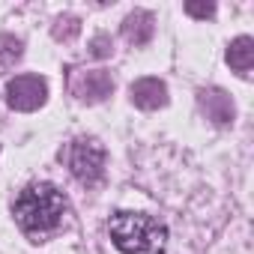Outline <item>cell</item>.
<instances>
[{
  "label": "cell",
  "mask_w": 254,
  "mask_h": 254,
  "mask_svg": "<svg viewBox=\"0 0 254 254\" xmlns=\"http://www.w3.org/2000/svg\"><path fill=\"white\" fill-rule=\"evenodd\" d=\"M66 212H69V203H66L63 191L54 189L51 183H33L15 200L18 227L36 239H45L54 230H60L66 221Z\"/></svg>",
  "instance_id": "obj_1"
},
{
  "label": "cell",
  "mask_w": 254,
  "mask_h": 254,
  "mask_svg": "<svg viewBox=\"0 0 254 254\" xmlns=\"http://www.w3.org/2000/svg\"><path fill=\"white\" fill-rule=\"evenodd\" d=\"M108 230L123 254H165L168 245V227L147 212H117Z\"/></svg>",
  "instance_id": "obj_2"
},
{
  "label": "cell",
  "mask_w": 254,
  "mask_h": 254,
  "mask_svg": "<svg viewBox=\"0 0 254 254\" xmlns=\"http://www.w3.org/2000/svg\"><path fill=\"white\" fill-rule=\"evenodd\" d=\"M66 165L78 183H99L105 174V147L93 138H78L66 150Z\"/></svg>",
  "instance_id": "obj_3"
},
{
  "label": "cell",
  "mask_w": 254,
  "mask_h": 254,
  "mask_svg": "<svg viewBox=\"0 0 254 254\" xmlns=\"http://www.w3.org/2000/svg\"><path fill=\"white\" fill-rule=\"evenodd\" d=\"M48 99V84L39 75H18L6 84V105L15 111H36Z\"/></svg>",
  "instance_id": "obj_4"
},
{
  "label": "cell",
  "mask_w": 254,
  "mask_h": 254,
  "mask_svg": "<svg viewBox=\"0 0 254 254\" xmlns=\"http://www.w3.org/2000/svg\"><path fill=\"white\" fill-rule=\"evenodd\" d=\"M72 90L81 102H102L105 96H111L114 90V81L108 72L102 69H93V72H75L72 78Z\"/></svg>",
  "instance_id": "obj_5"
},
{
  "label": "cell",
  "mask_w": 254,
  "mask_h": 254,
  "mask_svg": "<svg viewBox=\"0 0 254 254\" xmlns=\"http://www.w3.org/2000/svg\"><path fill=\"white\" fill-rule=\"evenodd\" d=\"M129 93H132V102L144 111H156V108L168 105V87L159 78H141V81L132 84Z\"/></svg>",
  "instance_id": "obj_6"
},
{
  "label": "cell",
  "mask_w": 254,
  "mask_h": 254,
  "mask_svg": "<svg viewBox=\"0 0 254 254\" xmlns=\"http://www.w3.org/2000/svg\"><path fill=\"white\" fill-rule=\"evenodd\" d=\"M200 108H203V114H206L215 126H227V123H233V117H236V108H233L230 96H227L224 90H218V87L200 90Z\"/></svg>",
  "instance_id": "obj_7"
},
{
  "label": "cell",
  "mask_w": 254,
  "mask_h": 254,
  "mask_svg": "<svg viewBox=\"0 0 254 254\" xmlns=\"http://www.w3.org/2000/svg\"><path fill=\"white\" fill-rule=\"evenodd\" d=\"M153 30H156V24H153L150 12H132L129 18L123 21V36L129 39L132 45H147L153 39Z\"/></svg>",
  "instance_id": "obj_8"
},
{
  "label": "cell",
  "mask_w": 254,
  "mask_h": 254,
  "mask_svg": "<svg viewBox=\"0 0 254 254\" xmlns=\"http://www.w3.org/2000/svg\"><path fill=\"white\" fill-rule=\"evenodd\" d=\"M227 63L233 72L248 75V69L254 66V39L251 36H239L227 45Z\"/></svg>",
  "instance_id": "obj_9"
},
{
  "label": "cell",
  "mask_w": 254,
  "mask_h": 254,
  "mask_svg": "<svg viewBox=\"0 0 254 254\" xmlns=\"http://www.w3.org/2000/svg\"><path fill=\"white\" fill-rule=\"evenodd\" d=\"M21 57V42L12 39V36H0V66H12L15 60Z\"/></svg>",
  "instance_id": "obj_10"
},
{
  "label": "cell",
  "mask_w": 254,
  "mask_h": 254,
  "mask_svg": "<svg viewBox=\"0 0 254 254\" xmlns=\"http://www.w3.org/2000/svg\"><path fill=\"white\" fill-rule=\"evenodd\" d=\"M186 12H189V15H194V18H209V15L215 12V6H212V3H189V6H186Z\"/></svg>",
  "instance_id": "obj_11"
},
{
  "label": "cell",
  "mask_w": 254,
  "mask_h": 254,
  "mask_svg": "<svg viewBox=\"0 0 254 254\" xmlns=\"http://www.w3.org/2000/svg\"><path fill=\"white\" fill-rule=\"evenodd\" d=\"M93 45H96V51H93V54H99V57H105V54H111V45H108L105 39H96Z\"/></svg>",
  "instance_id": "obj_12"
}]
</instances>
